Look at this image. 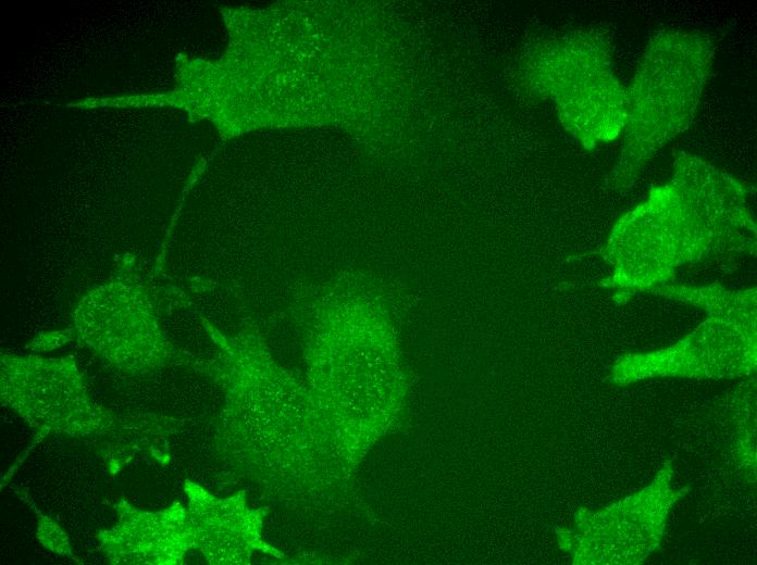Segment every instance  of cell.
I'll use <instances>...</instances> for the list:
<instances>
[{
	"label": "cell",
	"mask_w": 757,
	"mask_h": 565,
	"mask_svg": "<svg viewBox=\"0 0 757 565\" xmlns=\"http://www.w3.org/2000/svg\"><path fill=\"white\" fill-rule=\"evenodd\" d=\"M754 188L705 161L682 154L672 180L620 218L604 248L615 263L606 286L645 290L671 269L725 252H753L756 225L747 206Z\"/></svg>",
	"instance_id": "6da1fadb"
},
{
	"label": "cell",
	"mask_w": 757,
	"mask_h": 565,
	"mask_svg": "<svg viewBox=\"0 0 757 565\" xmlns=\"http://www.w3.org/2000/svg\"><path fill=\"white\" fill-rule=\"evenodd\" d=\"M713 59L712 39L697 30H666L647 45L626 89L623 146L609 180L629 188L647 163L692 123Z\"/></svg>",
	"instance_id": "7a4b0ae2"
}]
</instances>
